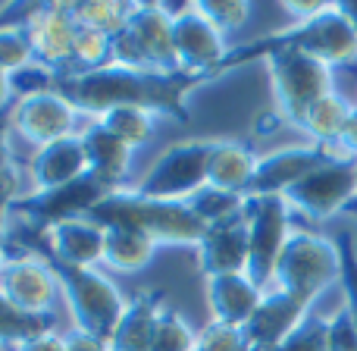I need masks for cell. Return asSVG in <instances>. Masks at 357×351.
I'll use <instances>...</instances> for the list:
<instances>
[{
    "mask_svg": "<svg viewBox=\"0 0 357 351\" xmlns=\"http://www.w3.org/2000/svg\"><path fill=\"white\" fill-rule=\"evenodd\" d=\"M104 267H110L116 273H138L154 260L157 245L148 235L123 226L104 229Z\"/></svg>",
    "mask_w": 357,
    "mask_h": 351,
    "instance_id": "484cf974",
    "label": "cell"
},
{
    "mask_svg": "<svg viewBox=\"0 0 357 351\" xmlns=\"http://www.w3.org/2000/svg\"><path fill=\"white\" fill-rule=\"evenodd\" d=\"M100 123L119 138L126 142L132 151L144 148V144L154 142L157 135V117L151 110H142V107H113L100 117Z\"/></svg>",
    "mask_w": 357,
    "mask_h": 351,
    "instance_id": "4316f807",
    "label": "cell"
},
{
    "mask_svg": "<svg viewBox=\"0 0 357 351\" xmlns=\"http://www.w3.org/2000/svg\"><path fill=\"white\" fill-rule=\"evenodd\" d=\"M326 6L329 3H320V0H314V3H301V0H282V10L291 16V22H307V19L320 16Z\"/></svg>",
    "mask_w": 357,
    "mask_h": 351,
    "instance_id": "b9f144b4",
    "label": "cell"
},
{
    "mask_svg": "<svg viewBox=\"0 0 357 351\" xmlns=\"http://www.w3.org/2000/svg\"><path fill=\"white\" fill-rule=\"evenodd\" d=\"M197 345V333L185 314H178L173 304L160 311L154 327V342H151V351H195Z\"/></svg>",
    "mask_w": 357,
    "mask_h": 351,
    "instance_id": "1f68e13d",
    "label": "cell"
},
{
    "mask_svg": "<svg viewBox=\"0 0 357 351\" xmlns=\"http://www.w3.org/2000/svg\"><path fill=\"white\" fill-rule=\"evenodd\" d=\"M339 157L335 148H323V144H289V148L270 151L260 157L254 179L248 185L245 197H257V195H285L291 185H298L304 176H310L317 167H323L326 160ZM345 157V154H342Z\"/></svg>",
    "mask_w": 357,
    "mask_h": 351,
    "instance_id": "9a60e30c",
    "label": "cell"
},
{
    "mask_svg": "<svg viewBox=\"0 0 357 351\" xmlns=\"http://www.w3.org/2000/svg\"><path fill=\"white\" fill-rule=\"evenodd\" d=\"M339 251H342V295H345V304L342 308L348 311V317L354 320L357 327V248H354V239L351 232H339Z\"/></svg>",
    "mask_w": 357,
    "mask_h": 351,
    "instance_id": "d590c367",
    "label": "cell"
},
{
    "mask_svg": "<svg viewBox=\"0 0 357 351\" xmlns=\"http://www.w3.org/2000/svg\"><path fill=\"white\" fill-rule=\"evenodd\" d=\"M79 135H82V142H85L88 173L100 176L104 182H110L113 188H126V185H129L135 151H132L126 142H119L100 119H91Z\"/></svg>",
    "mask_w": 357,
    "mask_h": 351,
    "instance_id": "7402d4cb",
    "label": "cell"
},
{
    "mask_svg": "<svg viewBox=\"0 0 357 351\" xmlns=\"http://www.w3.org/2000/svg\"><path fill=\"white\" fill-rule=\"evenodd\" d=\"M35 63V47L22 22L0 25V73L19 75Z\"/></svg>",
    "mask_w": 357,
    "mask_h": 351,
    "instance_id": "d6a6232c",
    "label": "cell"
},
{
    "mask_svg": "<svg viewBox=\"0 0 357 351\" xmlns=\"http://www.w3.org/2000/svg\"><path fill=\"white\" fill-rule=\"evenodd\" d=\"M342 10H345V16L351 19V25H354V31H357V3H342Z\"/></svg>",
    "mask_w": 357,
    "mask_h": 351,
    "instance_id": "bcb514c9",
    "label": "cell"
},
{
    "mask_svg": "<svg viewBox=\"0 0 357 351\" xmlns=\"http://www.w3.org/2000/svg\"><path fill=\"white\" fill-rule=\"evenodd\" d=\"M276 351H329V317L310 314Z\"/></svg>",
    "mask_w": 357,
    "mask_h": 351,
    "instance_id": "e575fe53",
    "label": "cell"
},
{
    "mask_svg": "<svg viewBox=\"0 0 357 351\" xmlns=\"http://www.w3.org/2000/svg\"><path fill=\"white\" fill-rule=\"evenodd\" d=\"M85 173H88V154L79 132L60 138V142L44 144V148H35V154L29 160V176L35 191L60 188V185L75 182Z\"/></svg>",
    "mask_w": 357,
    "mask_h": 351,
    "instance_id": "ffe728a7",
    "label": "cell"
},
{
    "mask_svg": "<svg viewBox=\"0 0 357 351\" xmlns=\"http://www.w3.org/2000/svg\"><path fill=\"white\" fill-rule=\"evenodd\" d=\"M10 351H66V333H60V329H44V333L19 342V345Z\"/></svg>",
    "mask_w": 357,
    "mask_h": 351,
    "instance_id": "ab89813d",
    "label": "cell"
},
{
    "mask_svg": "<svg viewBox=\"0 0 357 351\" xmlns=\"http://www.w3.org/2000/svg\"><path fill=\"white\" fill-rule=\"evenodd\" d=\"M10 132H13V110L0 113V195H13L19 197V167L13 160V148H10Z\"/></svg>",
    "mask_w": 357,
    "mask_h": 351,
    "instance_id": "74e56055",
    "label": "cell"
},
{
    "mask_svg": "<svg viewBox=\"0 0 357 351\" xmlns=\"http://www.w3.org/2000/svg\"><path fill=\"white\" fill-rule=\"evenodd\" d=\"M276 47H295L335 69L357 60V31L351 19L345 16V10H342V3H329L320 16L307 19V22H289V29L273 31L266 38H257L251 44H241V47L229 50L222 69L238 66V63L254 60V57H266Z\"/></svg>",
    "mask_w": 357,
    "mask_h": 351,
    "instance_id": "3957f363",
    "label": "cell"
},
{
    "mask_svg": "<svg viewBox=\"0 0 357 351\" xmlns=\"http://www.w3.org/2000/svg\"><path fill=\"white\" fill-rule=\"evenodd\" d=\"M339 154H345V157H351V160H357V107L351 110L345 132H342V138H339Z\"/></svg>",
    "mask_w": 357,
    "mask_h": 351,
    "instance_id": "ee69618b",
    "label": "cell"
},
{
    "mask_svg": "<svg viewBox=\"0 0 357 351\" xmlns=\"http://www.w3.org/2000/svg\"><path fill=\"white\" fill-rule=\"evenodd\" d=\"M245 351H276V348H270V345H257V342H248Z\"/></svg>",
    "mask_w": 357,
    "mask_h": 351,
    "instance_id": "7dc6e473",
    "label": "cell"
},
{
    "mask_svg": "<svg viewBox=\"0 0 357 351\" xmlns=\"http://www.w3.org/2000/svg\"><path fill=\"white\" fill-rule=\"evenodd\" d=\"M195 3L222 38L238 31L251 16V6L241 3V0H195Z\"/></svg>",
    "mask_w": 357,
    "mask_h": 351,
    "instance_id": "836d02e7",
    "label": "cell"
},
{
    "mask_svg": "<svg viewBox=\"0 0 357 351\" xmlns=\"http://www.w3.org/2000/svg\"><path fill=\"white\" fill-rule=\"evenodd\" d=\"M354 167H357V160H354Z\"/></svg>",
    "mask_w": 357,
    "mask_h": 351,
    "instance_id": "f907efd6",
    "label": "cell"
},
{
    "mask_svg": "<svg viewBox=\"0 0 357 351\" xmlns=\"http://www.w3.org/2000/svg\"><path fill=\"white\" fill-rule=\"evenodd\" d=\"M98 226L113 229H135V232L148 235L157 248H197V241L207 232V223L191 210L188 201H163V197L142 195L135 185L116 188L107 195L98 207L88 214Z\"/></svg>",
    "mask_w": 357,
    "mask_h": 351,
    "instance_id": "7a4b0ae2",
    "label": "cell"
},
{
    "mask_svg": "<svg viewBox=\"0 0 357 351\" xmlns=\"http://www.w3.org/2000/svg\"><path fill=\"white\" fill-rule=\"evenodd\" d=\"M245 345H248L245 329L229 327V323H220V320H210L207 327L197 329L195 351H245Z\"/></svg>",
    "mask_w": 357,
    "mask_h": 351,
    "instance_id": "8d00e7d4",
    "label": "cell"
},
{
    "mask_svg": "<svg viewBox=\"0 0 357 351\" xmlns=\"http://www.w3.org/2000/svg\"><path fill=\"white\" fill-rule=\"evenodd\" d=\"M188 204H191V210L207 223V226H216V223L235 220V216L245 214V195L213 188V185H204L197 195L188 197Z\"/></svg>",
    "mask_w": 357,
    "mask_h": 351,
    "instance_id": "4dcf8cb0",
    "label": "cell"
},
{
    "mask_svg": "<svg viewBox=\"0 0 357 351\" xmlns=\"http://www.w3.org/2000/svg\"><path fill=\"white\" fill-rule=\"evenodd\" d=\"M0 292L10 298L16 308L29 314H54V301L60 283L47 257L41 254H22L10 257L0 270Z\"/></svg>",
    "mask_w": 357,
    "mask_h": 351,
    "instance_id": "2e32d148",
    "label": "cell"
},
{
    "mask_svg": "<svg viewBox=\"0 0 357 351\" xmlns=\"http://www.w3.org/2000/svg\"><path fill=\"white\" fill-rule=\"evenodd\" d=\"M291 214H301L307 220H333L339 214H348V207L357 201V167L351 157H333L323 167H317L310 176H304L298 185L285 191Z\"/></svg>",
    "mask_w": 357,
    "mask_h": 351,
    "instance_id": "30bf717a",
    "label": "cell"
},
{
    "mask_svg": "<svg viewBox=\"0 0 357 351\" xmlns=\"http://www.w3.org/2000/svg\"><path fill=\"white\" fill-rule=\"evenodd\" d=\"M270 69L273 100H276V117L289 126H301L304 113L323 98L335 91L333 66L301 54L295 47H276L264 57Z\"/></svg>",
    "mask_w": 357,
    "mask_h": 351,
    "instance_id": "5b68a950",
    "label": "cell"
},
{
    "mask_svg": "<svg viewBox=\"0 0 357 351\" xmlns=\"http://www.w3.org/2000/svg\"><path fill=\"white\" fill-rule=\"evenodd\" d=\"M66 351H110V345H107V339H100V336L73 327L66 333Z\"/></svg>",
    "mask_w": 357,
    "mask_h": 351,
    "instance_id": "60d3db41",
    "label": "cell"
},
{
    "mask_svg": "<svg viewBox=\"0 0 357 351\" xmlns=\"http://www.w3.org/2000/svg\"><path fill=\"white\" fill-rule=\"evenodd\" d=\"M16 100H19V94H16V82H13V75L0 73V113L13 110Z\"/></svg>",
    "mask_w": 357,
    "mask_h": 351,
    "instance_id": "f6af8a7d",
    "label": "cell"
},
{
    "mask_svg": "<svg viewBox=\"0 0 357 351\" xmlns=\"http://www.w3.org/2000/svg\"><path fill=\"white\" fill-rule=\"evenodd\" d=\"M113 185L104 182L100 176L85 173L82 179L69 185H60V188H47V191H35L29 195H19L13 201V216H19L29 226L44 229L56 226L63 220H75V216H88L107 195H113Z\"/></svg>",
    "mask_w": 357,
    "mask_h": 351,
    "instance_id": "8fae6325",
    "label": "cell"
},
{
    "mask_svg": "<svg viewBox=\"0 0 357 351\" xmlns=\"http://www.w3.org/2000/svg\"><path fill=\"white\" fill-rule=\"evenodd\" d=\"M342 279V251L339 241L326 239L310 229H295L279 254L276 273H273V289L291 292L304 301L317 304L323 292H329Z\"/></svg>",
    "mask_w": 357,
    "mask_h": 351,
    "instance_id": "277c9868",
    "label": "cell"
},
{
    "mask_svg": "<svg viewBox=\"0 0 357 351\" xmlns=\"http://www.w3.org/2000/svg\"><path fill=\"white\" fill-rule=\"evenodd\" d=\"M13 132L35 148L75 135V107L54 88H31L13 107Z\"/></svg>",
    "mask_w": 357,
    "mask_h": 351,
    "instance_id": "5bb4252c",
    "label": "cell"
},
{
    "mask_svg": "<svg viewBox=\"0 0 357 351\" xmlns=\"http://www.w3.org/2000/svg\"><path fill=\"white\" fill-rule=\"evenodd\" d=\"M167 295L160 289H144L126 301V311L119 314L113 333L107 336L110 351H151L154 327L160 311L167 308Z\"/></svg>",
    "mask_w": 357,
    "mask_h": 351,
    "instance_id": "44dd1931",
    "label": "cell"
},
{
    "mask_svg": "<svg viewBox=\"0 0 357 351\" xmlns=\"http://www.w3.org/2000/svg\"><path fill=\"white\" fill-rule=\"evenodd\" d=\"M264 292L251 283L248 273H232V276H213L207 279V308L210 320L229 323V327L245 329L254 317Z\"/></svg>",
    "mask_w": 357,
    "mask_h": 351,
    "instance_id": "603a6c76",
    "label": "cell"
},
{
    "mask_svg": "<svg viewBox=\"0 0 357 351\" xmlns=\"http://www.w3.org/2000/svg\"><path fill=\"white\" fill-rule=\"evenodd\" d=\"M197 270L204 279L213 276H232V273H248V223L245 214L235 220L207 226L204 239L195 248Z\"/></svg>",
    "mask_w": 357,
    "mask_h": 351,
    "instance_id": "ac0fdd59",
    "label": "cell"
},
{
    "mask_svg": "<svg viewBox=\"0 0 357 351\" xmlns=\"http://www.w3.org/2000/svg\"><path fill=\"white\" fill-rule=\"evenodd\" d=\"M113 63L154 73H182L173 50V10L163 3H132L129 22L113 38Z\"/></svg>",
    "mask_w": 357,
    "mask_h": 351,
    "instance_id": "52a82bcc",
    "label": "cell"
},
{
    "mask_svg": "<svg viewBox=\"0 0 357 351\" xmlns=\"http://www.w3.org/2000/svg\"><path fill=\"white\" fill-rule=\"evenodd\" d=\"M104 226H98L88 216L63 220L56 226L44 229L50 260H60L69 267H100L104 264Z\"/></svg>",
    "mask_w": 357,
    "mask_h": 351,
    "instance_id": "d6986e66",
    "label": "cell"
},
{
    "mask_svg": "<svg viewBox=\"0 0 357 351\" xmlns=\"http://www.w3.org/2000/svg\"><path fill=\"white\" fill-rule=\"evenodd\" d=\"M329 351H357V327L345 308L329 317Z\"/></svg>",
    "mask_w": 357,
    "mask_h": 351,
    "instance_id": "f35d334b",
    "label": "cell"
},
{
    "mask_svg": "<svg viewBox=\"0 0 357 351\" xmlns=\"http://www.w3.org/2000/svg\"><path fill=\"white\" fill-rule=\"evenodd\" d=\"M310 314H314V304L310 301H304V298L282 292V289H266L257 311H254V317L245 327V339L257 342V345L279 348Z\"/></svg>",
    "mask_w": 357,
    "mask_h": 351,
    "instance_id": "e0dca14e",
    "label": "cell"
},
{
    "mask_svg": "<svg viewBox=\"0 0 357 351\" xmlns=\"http://www.w3.org/2000/svg\"><path fill=\"white\" fill-rule=\"evenodd\" d=\"M13 195H0V270L10 257H6V239H10V220H13Z\"/></svg>",
    "mask_w": 357,
    "mask_h": 351,
    "instance_id": "7bdbcfd3",
    "label": "cell"
},
{
    "mask_svg": "<svg viewBox=\"0 0 357 351\" xmlns=\"http://www.w3.org/2000/svg\"><path fill=\"white\" fill-rule=\"evenodd\" d=\"M354 107H357V91H354Z\"/></svg>",
    "mask_w": 357,
    "mask_h": 351,
    "instance_id": "681fc988",
    "label": "cell"
},
{
    "mask_svg": "<svg viewBox=\"0 0 357 351\" xmlns=\"http://www.w3.org/2000/svg\"><path fill=\"white\" fill-rule=\"evenodd\" d=\"M22 25L31 38L38 66L50 75L73 73V44L79 31L73 3H41L22 19Z\"/></svg>",
    "mask_w": 357,
    "mask_h": 351,
    "instance_id": "4fadbf2b",
    "label": "cell"
},
{
    "mask_svg": "<svg viewBox=\"0 0 357 351\" xmlns=\"http://www.w3.org/2000/svg\"><path fill=\"white\" fill-rule=\"evenodd\" d=\"M110 63H113V35L79 25L73 44V73H91V69H104Z\"/></svg>",
    "mask_w": 357,
    "mask_h": 351,
    "instance_id": "f1b7e54d",
    "label": "cell"
},
{
    "mask_svg": "<svg viewBox=\"0 0 357 351\" xmlns=\"http://www.w3.org/2000/svg\"><path fill=\"white\" fill-rule=\"evenodd\" d=\"M50 267L56 273V283H60L63 301L73 314L75 329H85V333L107 339L116 327L119 314L126 311V301H129L119 292V285L107 273H100L98 267H69L60 260H50Z\"/></svg>",
    "mask_w": 357,
    "mask_h": 351,
    "instance_id": "8992f818",
    "label": "cell"
},
{
    "mask_svg": "<svg viewBox=\"0 0 357 351\" xmlns=\"http://www.w3.org/2000/svg\"><path fill=\"white\" fill-rule=\"evenodd\" d=\"M245 223H248V276L260 292L273 289L279 254L285 251L291 232V207L282 195H257L245 197Z\"/></svg>",
    "mask_w": 357,
    "mask_h": 351,
    "instance_id": "ba28073f",
    "label": "cell"
},
{
    "mask_svg": "<svg viewBox=\"0 0 357 351\" xmlns=\"http://www.w3.org/2000/svg\"><path fill=\"white\" fill-rule=\"evenodd\" d=\"M173 50L182 73L207 75V79L220 75L229 57L226 38L207 22L197 3H185L173 10Z\"/></svg>",
    "mask_w": 357,
    "mask_h": 351,
    "instance_id": "7c38bea8",
    "label": "cell"
},
{
    "mask_svg": "<svg viewBox=\"0 0 357 351\" xmlns=\"http://www.w3.org/2000/svg\"><path fill=\"white\" fill-rule=\"evenodd\" d=\"M351 110H354V100H348L345 94H339V91H329L304 113L298 129H301L314 144L339 151V138H342V132H345Z\"/></svg>",
    "mask_w": 357,
    "mask_h": 351,
    "instance_id": "d4e9b609",
    "label": "cell"
},
{
    "mask_svg": "<svg viewBox=\"0 0 357 351\" xmlns=\"http://www.w3.org/2000/svg\"><path fill=\"white\" fill-rule=\"evenodd\" d=\"M56 317L54 314H29V311L16 308L10 298L0 292V348H16L19 342L31 339V336L54 329Z\"/></svg>",
    "mask_w": 357,
    "mask_h": 351,
    "instance_id": "83f0119b",
    "label": "cell"
},
{
    "mask_svg": "<svg viewBox=\"0 0 357 351\" xmlns=\"http://www.w3.org/2000/svg\"><path fill=\"white\" fill-rule=\"evenodd\" d=\"M216 138H185L160 151L148 173L135 182L142 195L163 197V201H188L207 185L210 154Z\"/></svg>",
    "mask_w": 357,
    "mask_h": 351,
    "instance_id": "9c48e42d",
    "label": "cell"
},
{
    "mask_svg": "<svg viewBox=\"0 0 357 351\" xmlns=\"http://www.w3.org/2000/svg\"><path fill=\"white\" fill-rule=\"evenodd\" d=\"M73 13H75V22L79 25L107 31V35L116 38L119 31L126 29V22H129L132 3H116V0H79V3H73Z\"/></svg>",
    "mask_w": 357,
    "mask_h": 351,
    "instance_id": "f546056e",
    "label": "cell"
},
{
    "mask_svg": "<svg viewBox=\"0 0 357 351\" xmlns=\"http://www.w3.org/2000/svg\"><path fill=\"white\" fill-rule=\"evenodd\" d=\"M207 75L191 73H154L110 63L104 69L73 75H50V88L60 91L75 113L100 119L113 107H142L154 117H167L185 123L188 119V94L204 85Z\"/></svg>",
    "mask_w": 357,
    "mask_h": 351,
    "instance_id": "6da1fadb",
    "label": "cell"
},
{
    "mask_svg": "<svg viewBox=\"0 0 357 351\" xmlns=\"http://www.w3.org/2000/svg\"><path fill=\"white\" fill-rule=\"evenodd\" d=\"M348 214H351V216H357V201L351 204V207H348Z\"/></svg>",
    "mask_w": 357,
    "mask_h": 351,
    "instance_id": "c3c4849f",
    "label": "cell"
},
{
    "mask_svg": "<svg viewBox=\"0 0 357 351\" xmlns=\"http://www.w3.org/2000/svg\"><path fill=\"white\" fill-rule=\"evenodd\" d=\"M257 163H260V157L245 142L216 138L213 154H210L207 185L222 188V191H235V195H248V185H251Z\"/></svg>",
    "mask_w": 357,
    "mask_h": 351,
    "instance_id": "cb8c5ba5",
    "label": "cell"
}]
</instances>
